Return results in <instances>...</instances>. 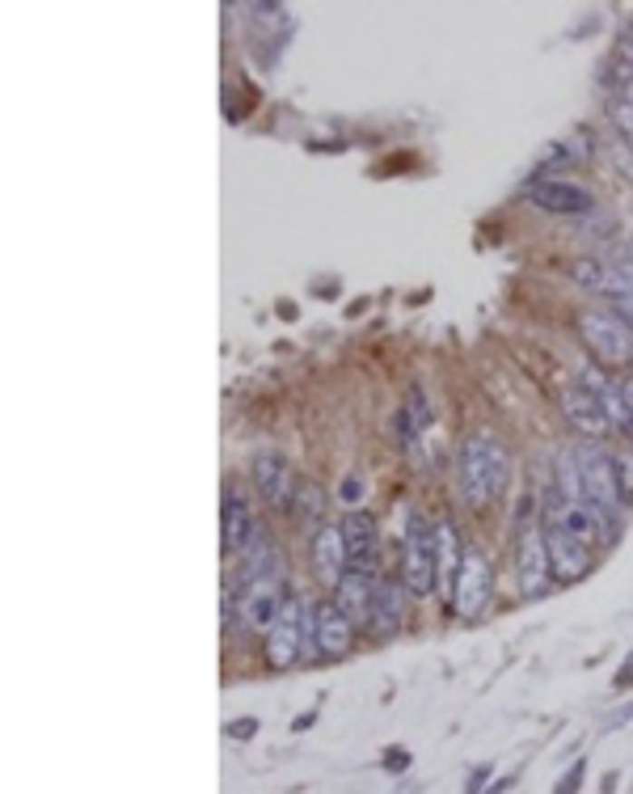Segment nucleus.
Here are the masks:
<instances>
[{"label":"nucleus","instance_id":"obj_16","mask_svg":"<svg viewBox=\"0 0 633 794\" xmlns=\"http://www.w3.org/2000/svg\"><path fill=\"white\" fill-rule=\"evenodd\" d=\"M545 541H549V563H553L558 583H579V579H587V571H591V550H587V545L566 537L561 528H545Z\"/></svg>","mask_w":633,"mask_h":794},{"label":"nucleus","instance_id":"obj_18","mask_svg":"<svg viewBox=\"0 0 633 794\" xmlns=\"http://www.w3.org/2000/svg\"><path fill=\"white\" fill-rule=\"evenodd\" d=\"M313 571L321 574V583H329V587H338L342 574L351 571V554H346L342 528H321L313 537Z\"/></svg>","mask_w":633,"mask_h":794},{"label":"nucleus","instance_id":"obj_11","mask_svg":"<svg viewBox=\"0 0 633 794\" xmlns=\"http://www.w3.org/2000/svg\"><path fill=\"white\" fill-rule=\"evenodd\" d=\"M254 486L270 507H287V512L296 507V490L300 486H296L292 465L283 461V456H275V453L254 456Z\"/></svg>","mask_w":633,"mask_h":794},{"label":"nucleus","instance_id":"obj_33","mask_svg":"<svg viewBox=\"0 0 633 794\" xmlns=\"http://www.w3.org/2000/svg\"><path fill=\"white\" fill-rule=\"evenodd\" d=\"M633 684V655H629V663H625L621 672H617V689H629Z\"/></svg>","mask_w":633,"mask_h":794},{"label":"nucleus","instance_id":"obj_32","mask_svg":"<svg viewBox=\"0 0 633 794\" xmlns=\"http://www.w3.org/2000/svg\"><path fill=\"white\" fill-rule=\"evenodd\" d=\"M313 722H316V710H305V714H300V719L292 722V731H308Z\"/></svg>","mask_w":633,"mask_h":794},{"label":"nucleus","instance_id":"obj_4","mask_svg":"<svg viewBox=\"0 0 633 794\" xmlns=\"http://www.w3.org/2000/svg\"><path fill=\"white\" fill-rule=\"evenodd\" d=\"M579 338L599 364H633V326L621 313H579Z\"/></svg>","mask_w":633,"mask_h":794},{"label":"nucleus","instance_id":"obj_8","mask_svg":"<svg viewBox=\"0 0 633 794\" xmlns=\"http://www.w3.org/2000/svg\"><path fill=\"white\" fill-rule=\"evenodd\" d=\"M515 571H520V592L528 600H545L558 583L553 574V563H549V541L545 528H528L520 537V554H515Z\"/></svg>","mask_w":633,"mask_h":794},{"label":"nucleus","instance_id":"obj_34","mask_svg":"<svg viewBox=\"0 0 633 794\" xmlns=\"http://www.w3.org/2000/svg\"><path fill=\"white\" fill-rule=\"evenodd\" d=\"M511 782H515V778H511V773H507V778H499V782H494V786H486V790H482V794H502V790H507V786H511Z\"/></svg>","mask_w":633,"mask_h":794},{"label":"nucleus","instance_id":"obj_10","mask_svg":"<svg viewBox=\"0 0 633 794\" xmlns=\"http://www.w3.org/2000/svg\"><path fill=\"white\" fill-rule=\"evenodd\" d=\"M528 203H536L549 216H587L596 208V199L587 195L583 186H574L570 178H536L528 186Z\"/></svg>","mask_w":633,"mask_h":794},{"label":"nucleus","instance_id":"obj_3","mask_svg":"<svg viewBox=\"0 0 633 794\" xmlns=\"http://www.w3.org/2000/svg\"><path fill=\"white\" fill-rule=\"evenodd\" d=\"M283 604V583L279 579H254L241 583V592H232V625H241L249 634H270V625L279 622Z\"/></svg>","mask_w":633,"mask_h":794},{"label":"nucleus","instance_id":"obj_13","mask_svg":"<svg viewBox=\"0 0 633 794\" xmlns=\"http://www.w3.org/2000/svg\"><path fill=\"white\" fill-rule=\"evenodd\" d=\"M342 541L351 554V571L376 574L380 571V550H376V520L367 512H351L342 520Z\"/></svg>","mask_w":633,"mask_h":794},{"label":"nucleus","instance_id":"obj_5","mask_svg":"<svg viewBox=\"0 0 633 794\" xmlns=\"http://www.w3.org/2000/svg\"><path fill=\"white\" fill-rule=\"evenodd\" d=\"M574 461H579V474H583V495L596 507H604L609 515L621 512V482H617V465H612V453H604L596 440H583L574 448Z\"/></svg>","mask_w":633,"mask_h":794},{"label":"nucleus","instance_id":"obj_14","mask_svg":"<svg viewBox=\"0 0 633 794\" xmlns=\"http://www.w3.org/2000/svg\"><path fill=\"white\" fill-rule=\"evenodd\" d=\"M566 275H570L574 283L591 288V292L612 296V300L633 292V275H629V270H621L617 262H599V258H574L570 267H566Z\"/></svg>","mask_w":633,"mask_h":794},{"label":"nucleus","instance_id":"obj_26","mask_svg":"<svg viewBox=\"0 0 633 794\" xmlns=\"http://www.w3.org/2000/svg\"><path fill=\"white\" fill-rule=\"evenodd\" d=\"M612 465H617V482H621V495L633 499V448L625 453H612Z\"/></svg>","mask_w":633,"mask_h":794},{"label":"nucleus","instance_id":"obj_20","mask_svg":"<svg viewBox=\"0 0 633 794\" xmlns=\"http://www.w3.org/2000/svg\"><path fill=\"white\" fill-rule=\"evenodd\" d=\"M405 587L402 583H376V604H372V630L380 638L385 634H397L402 630V617H405V600H402Z\"/></svg>","mask_w":633,"mask_h":794},{"label":"nucleus","instance_id":"obj_36","mask_svg":"<svg viewBox=\"0 0 633 794\" xmlns=\"http://www.w3.org/2000/svg\"><path fill=\"white\" fill-rule=\"evenodd\" d=\"M599 790H604V794H612V790H617V773H609V778H604V786H599Z\"/></svg>","mask_w":633,"mask_h":794},{"label":"nucleus","instance_id":"obj_23","mask_svg":"<svg viewBox=\"0 0 633 794\" xmlns=\"http://www.w3.org/2000/svg\"><path fill=\"white\" fill-rule=\"evenodd\" d=\"M558 490H561V499H587L583 495V474H579L574 453H558Z\"/></svg>","mask_w":633,"mask_h":794},{"label":"nucleus","instance_id":"obj_1","mask_svg":"<svg viewBox=\"0 0 633 794\" xmlns=\"http://www.w3.org/2000/svg\"><path fill=\"white\" fill-rule=\"evenodd\" d=\"M511 482V453L494 436H469L461 444V490L464 499L482 507L494 503Z\"/></svg>","mask_w":633,"mask_h":794},{"label":"nucleus","instance_id":"obj_28","mask_svg":"<svg viewBox=\"0 0 633 794\" xmlns=\"http://www.w3.org/2000/svg\"><path fill=\"white\" fill-rule=\"evenodd\" d=\"M258 727H262V722H258V719H249V714H245V719H232L229 727H224V731H229V740H254V735H258Z\"/></svg>","mask_w":633,"mask_h":794},{"label":"nucleus","instance_id":"obj_9","mask_svg":"<svg viewBox=\"0 0 633 794\" xmlns=\"http://www.w3.org/2000/svg\"><path fill=\"white\" fill-rule=\"evenodd\" d=\"M262 651H267V663L275 672H283V668H292L300 660V651H305V600L287 596V604H283L279 622L270 625Z\"/></svg>","mask_w":633,"mask_h":794},{"label":"nucleus","instance_id":"obj_2","mask_svg":"<svg viewBox=\"0 0 633 794\" xmlns=\"http://www.w3.org/2000/svg\"><path fill=\"white\" fill-rule=\"evenodd\" d=\"M490 596H494V563L477 545H464L461 571H456V583H452V609L464 622H477L490 609Z\"/></svg>","mask_w":633,"mask_h":794},{"label":"nucleus","instance_id":"obj_6","mask_svg":"<svg viewBox=\"0 0 633 794\" xmlns=\"http://www.w3.org/2000/svg\"><path fill=\"white\" fill-rule=\"evenodd\" d=\"M549 528H561L566 537H574L579 545H612L617 541V515H609L604 507H596L591 499H561V507L549 515Z\"/></svg>","mask_w":633,"mask_h":794},{"label":"nucleus","instance_id":"obj_22","mask_svg":"<svg viewBox=\"0 0 633 794\" xmlns=\"http://www.w3.org/2000/svg\"><path fill=\"white\" fill-rule=\"evenodd\" d=\"M599 76H604L609 85H633V30H625V34L617 38V47H612L609 64L599 68Z\"/></svg>","mask_w":633,"mask_h":794},{"label":"nucleus","instance_id":"obj_25","mask_svg":"<svg viewBox=\"0 0 633 794\" xmlns=\"http://www.w3.org/2000/svg\"><path fill=\"white\" fill-rule=\"evenodd\" d=\"M609 119H612V127L633 144V102L629 98H609Z\"/></svg>","mask_w":633,"mask_h":794},{"label":"nucleus","instance_id":"obj_21","mask_svg":"<svg viewBox=\"0 0 633 794\" xmlns=\"http://www.w3.org/2000/svg\"><path fill=\"white\" fill-rule=\"evenodd\" d=\"M435 558H439V579H443V592L452 600V583H456V571H461V541L452 533V524H435Z\"/></svg>","mask_w":633,"mask_h":794},{"label":"nucleus","instance_id":"obj_30","mask_svg":"<svg viewBox=\"0 0 633 794\" xmlns=\"http://www.w3.org/2000/svg\"><path fill=\"white\" fill-rule=\"evenodd\" d=\"M338 499L355 507V503L364 499V482H359V477H346V482H342V490H338Z\"/></svg>","mask_w":633,"mask_h":794},{"label":"nucleus","instance_id":"obj_35","mask_svg":"<svg viewBox=\"0 0 633 794\" xmlns=\"http://www.w3.org/2000/svg\"><path fill=\"white\" fill-rule=\"evenodd\" d=\"M621 393H625V402H629V410H633V377L621 380Z\"/></svg>","mask_w":633,"mask_h":794},{"label":"nucleus","instance_id":"obj_29","mask_svg":"<svg viewBox=\"0 0 633 794\" xmlns=\"http://www.w3.org/2000/svg\"><path fill=\"white\" fill-rule=\"evenodd\" d=\"M380 765H385L389 773H405V769H410V752H405V748H389Z\"/></svg>","mask_w":633,"mask_h":794},{"label":"nucleus","instance_id":"obj_19","mask_svg":"<svg viewBox=\"0 0 633 794\" xmlns=\"http://www.w3.org/2000/svg\"><path fill=\"white\" fill-rule=\"evenodd\" d=\"M254 512H249V503H245L241 490H229L224 495V512H219V545H224V554H237L241 545H249V537H254Z\"/></svg>","mask_w":633,"mask_h":794},{"label":"nucleus","instance_id":"obj_38","mask_svg":"<svg viewBox=\"0 0 633 794\" xmlns=\"http://www.w3.org/2000/svg\"><path fill=\"white\" fill-rule=\"evenodd\" d=\"M629 254H633V250H629Z\"/></svg>","mask_w":633,"mask_h":794},{"label":"nucleus","instance_id":"obj_7","mask_svg":"<svg viewBox=\"0 0 633 794\" xmlns=\"http://www.w3.org/2000/svg\"><path fill=\"white\" fill-rule=\"evenodd\" d=\"M439 579V558H435V533L423 520H410L405 533V558H402V587L410 596H426Z\"/></svg>","mask_w":633,"mask_h":794},{"label":"nucleus","instance_id":"obj_24","mask_svg":"<svg viewBox=\"0 0 633 794\" xmlns=\"http://www.w3.org/2000/svg\"><path fill=\"white\" fill-rule=\"evenodd\" d=\"M321 507H326L321 490H316L313 482H300V490H296V507H292L296 520H316V515H321Z\"/></svg>","mask_w":633,"mask_h":794},{"label":"nucleus","instance_id":"obj_12","mask_svg":"<svg viewBox=\"0 0 633 794\" xmlns=\"http://www.w3.org/2000/svg\"><path fill=\"white\" fill-rule=\"evenodd\" d=\"M561 410H566V423H570L574 431H583L587 440H604L612 427V418L604 415V406H599V397L591 389H583V385H574V389H561Z\"/></svg>","mask_w":633,"mask_h":794},{"label":"nucleus","instance_id":"obj_27","mask_svg":"<svg viewBox=\"0 0 633 794\" xmlns=\"http://www.w3.org/2000/svg\"><path fill=\"white\" fill-rule=\"evenodd\" d=\"M583 773H587V760H574L570 769H566V778L553 786V794H579V786H583Z\"/></svg>","mask_w":633,"mask_h":794},{"label":"nucleus","instance_id":"obj_31","mask_svg":"<svg viewBox=\"0 0 633 794\" xmlns=\"http://www.w3.org/2000/svg\"><path fill=\"white\" fill-rule=\"evenodd\" d=\"M612 309H617V313H621V318L633 326V292L629 296H617V300H612Z\"/></svg>","mask_w":633,"mask_h":794},{"label":"nucleus","instance_id":"obj_37","mask_svg":"<svg viewBox=\"0 0 633 794\" xmlns=\"http://www.w3.org/2000/svg\"><path fill=\"white\" fill-rule=\"evenodd\" d=\"M629 440H633V423H629Z\"/></svg>","mask_w":633,"mask_h":794},{"label":"nucleus","instance_id":"obj_15","mask_svg":"<svg viewBox=\"0 0 633 794\" xmlns=\"http://www.w3.org/2000/svg\"><path fill=\"white\" fill-rule=\"evenodd\" d=\"M334 604L346 622L359 630V625H372V604H376V583L372 574H359V571H346L342 583L334 587Z\"/></svg>","mask_w":633,"mask_h":794},{"label":"nucleus","instance_id":"obj_17","mask_svg":"<svg viewBox=\"0 0 633 794\" xmlns=\"http://www.w3.org/2000/svg\"><path fill=\"white\" fill-rule=\"evenodd\" d=\"M351 647H355V625L338 613V604L334 600L316 604V655L342 660V655H351Z\"/></svg>","mask_w":633,"mask_h":794}]
</instances>
